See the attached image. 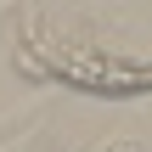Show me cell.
<instances>
[{"label":"cell","instance_id":"obj_1","mask_svg":"<svg viewBox=\"0 0 152 152\" xmlns=\"http://www.w3.org/2000/svg\"><path fill=\"white\" fill-rule=\"evenodd\" d=\"M11 17H17L11 62L28 79H62L96 96H147L152 90V62L107 51L90 34V17L79 6H17Z\"/></svg>","mask_w":152,"mask_h":152},{"label":"cell","instance_id":"obj_2","mask_svg":"<svg viewBox=\"0 0 152 152\" xmlns=\"http://www.w3.org/2000/svg\"><path fill=\"white\" fill-rule=\"evenodd\" d=\"M39 135V124H17V135H0V152H28Z\"/></svg>","mask_w":152,"mask_h":152},{"label":"cell","instance_id":"obj_3","mask_svg":"<svg viewBox=\"0 0 152 152\" xmlns=\"http://www.w3.org/2000/svg\"><path fill=\"white\" fill-rule=\"evenodd\" d=\"M85 152H141V141L135 135H107V141H96V147H85Z\"/></svg>","mask_w":152,"mask_h":152},{"label":"cell","instance_id":"obj_4","mask_svg":"<svg viewBox=\"0 0 152 152\" xmlns=\"http://www.w3.org/2000/svg\"><path fill=\"white\" fill-rule=\"evenodd\" d=\"M17 118H34V107H11V113H0V135H6V130H11Z\"/></svg>","mask_w":152,"mask_h":152}]
</instances>
